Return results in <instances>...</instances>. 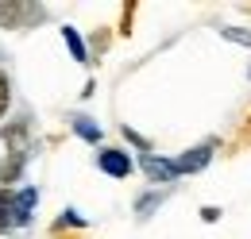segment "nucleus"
Masks as SVG:
<instances>
[{"label":"nucleus","instance_id":"f257e3e1","mask_svg":"<svg viewBox=\"0 0 251 239\" xmlns=\"http://www.w3.org/2000/svg\"><path fill=\"white\" fill-rule=\"evenodd\" d=\"M209 158H213V143L189 147L186 154H178V158H174V174H197V170H205V166H209Z\"/></svg>","mask_w":251,"mask_h":239},{"label":"nucleus","instance_id":"f03ea898","mask_svg":"<svg viewBox=\"0 0 251 239\" xmlns=\"http://www.w3.org/2000/svg\"><path fill=\"white\" fill-rule=\"evenodd\" d=\"M100 170L112 174V178H127L131 174V158L124 150H100Z\"/></svg>","mask_w":251,"mask_h":239},{"label":"nucleus","instance_id":"7ed1b4c3","mask_svg":"<svg viewBox=\"0 0 251 239\" xmlns=\"http://www.w3.org/2000/svg\"><path fill=\"white\" fill-rule=\"evenodd\" d=\"M143 174L151 181H174L178 174H174V162H166V158H155V154H143Z\"/></svg>","mask_w":251,"mask_h":239},{"label":"nucleus","instance_id":"20e7f679","mask_svg":"<svg viewBox=\"0 0 251 239\" xmlns=\"http://www.w3.org/2000/svg\"><path fill=\"white\" fill-rule=\"evenodd\" d=\"M62 39H66V47H70V54H74L77 62H85V58H89V54H85V43H81V35H77L74 27H62Z\"/></svg>","mask_w":251,"mask_h":239},{"label":"nucleus","instance_id":"39448f33","mask_svg":"<svg viewBox=\"0 0 251 239\" xmlns=\"http://www.w3.org/2000/svg\"><path fill=\"white\" fill-rule=\"evenodd\" d=\"M24 12H31V8H24V4H0V27H16Z\"/></svg>","mask_w":251,"mask_h":239},{"label":"nucleus","instance_id":"423d86ee","mask_svg":"<svg viewBox=\"0 0 251 239\" xmlns=\"http://www.w3.org/2000/svg\"><path fill=\"white\" fill-rule=\"evenodd\" d=\"M74 131H77L81 139H89V143H97V139H100V127H97V123H89L85 116H77V120H74Z\"/></svg>","mask_w":251,"mask_h":239},{"label":"nucleus","instance_id":"0eeeda50","mask_svg":"<svg viewBox=\"0 0 251 239\" xmlns=\"http://www.w3.org/2000/svg\"><path fill=\"white\" fill-rule=\"evenodd\" d=\"M8 100H12V85H8V73H0V120L8 112Z\"/></svg>","mask_w":251,"mask_h":239},{"label":"nucleus","instance_id":"6e6552de","mask_svg":"<svg viewBox=\"0 0 251 239\" xmlns=\"http://www.w3.org/2000/svg\"><path fill=\"white\" fill-rule=\"evenodd\" d=\"M16 224H20V220L12 216V205H0V232H12Z\"/></svg>","mask_w":251,"mask_h":239},{"label":"nucleus","instance_id":"1a4fd4ad","mask_svg":"<svg viewBox=\"0 0 251 239\" xmlns=\"http://www.w3.org/2000/svg\"><path fill=\"white\" fill-rule=\"evenodd\" d=\"M220 35H224V39H236V43H244V47H251V35H248V31H236V27H224V31H220Z\"/></svg>","mask_w":251,"mask_h":239},{"label":"nucleus","instance_id":"9d476101","mask_svg":"<svg viewBox=\"0 0 251 239\" xmlns=\"http://www.w3.org/2000/svg\"><path fill=\"white\" fill-rule=\"evenodd\" d=\"M155 205H158V197H143V201H139V212L147 216V209H155Z\"/></svg>","mask_w":251,"mask_h":239}]
</instances>
